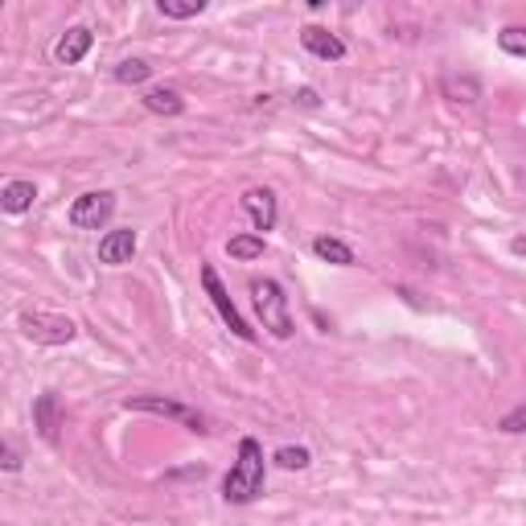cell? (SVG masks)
<instances>
[{"mask_svg": "<svg viewBox=\"0 0 526 526\" xmlns=\"http://www.w3.org/2000/svg\"><path fill=\"white\" fill-rule=\"evenodd\" d=\"M251 296H255V312H259L263 329L272 333L276 341H288L296 333L293 325V309H288V296L276 280H255L251 284Z\"/></svg>", "mask_w": 526, "mask_h": 526, "instance_id": "obj_2", "label": "cell"}, {"mask_svg": "<svg viewBox=\"0 0 526 526\" xmlns=\"http://www.w3.org/2000/svg\"><path fill=\"white\" fill-rule=\"evenodd\" d=\"M206 9V0H156V13L161 17H173V21H189Z\"/></svg>", "mask_w": 526, "mask_h": 526, "instance_id": "obj_16", "label": "cell"}, {"mask_svg": "<svg viewBox=\"0 0 526 526\" xmlns=\"http://www.w3.org/2000/svg\"><path fill=\"white\" fill-rule=\"evenodd\" d=\"M111 215H116V194L91 189V194L75 197V206H70V226H75V231H99Z\"/></svg>", "mask_w": 526, "mask_h": 526, "instance_id": "obj_5", "label": "cell"}, {"mask_svg": "<svg viewBox=\"0 0 526 526\" xmlns=\"http://www.w3.org/2000/svg\"><path fill=\"white\" fill-rule=\"evenodd\" d=\"M132 255H136V231L132 226L127 231H108L99 239V263L119 267V263H132Z\"/></svg>", "mask_w": 526, "mask_h": 526, "instance_id": "obj_8", "label": "cell"}, {"mask_svg": "<svg viewBox=\"0 0 526 526\" xmlns=\"http://www.w3.org/2000/svg\"><path fill=\"white\" fill-rule=\"evenodd\" d=\"M259 494H263V449L259 440L243 436L239 440V460H234V469L223 481V497L231 506H247Z\"/></svg>", "mask_w": 526, "mask_h": 526, "instance_id": "obj_1", "label": "cell"}, {"mask_svg": "<svg viewBox=\"0 0 526 526\" xmlns=\"http://www.w3.org/2000/svg\"><path fill=\"white\" fill-rule=\"evenodd\" d=\"M296 99H301V108H317V103H321V99H317V91H312V87H304Z\"/></svg>", "mask_w": 526, "mask_h": 526, "instance_id": "obj_23", "label": "cell"}, {"mask_svg": "<svg viewBox=\"0 0 526 526\" xmlns=\"http://www.w3.org/2000/svg\"><path fill=\"white\" fill-rule=\"evenodd\" d=\"M312 255L325 263H338V267H350L354 263V251L341 243V239H333V234H317V239H312Z\"/></svg>", "mask_w": 526, "mask_h": 526, "instance_id": "obj_14", "label": "cell"}, {"mask_svg": "<svg viewBox=\"0 0 526 526\" xmlns=\"http://www.w3.org/2000/svg\"><path fill=\"white\" fill-rule=\"evenodd\" d=\"M145 108L153 111V116H181V111H186V99L177 95L173 87H153L145 95Z\"/></svg>", "mask_w": 526, "mask_h": 526, "instance_id": "obj_13", "label": "cell"}, {"mask_svg": "<svg viewBox=\"0 0 526 526\" xmlns=\"http://www.w3.org/2000/svg\"><path fill=\"white\" fill-rule=\"evenodd\" d=\"M202 284H206V296H210V304H215V309H218V317H223V325H226V329H231L234 338L255 341V329L243 321V312L234 309L231 293H226V288H223V280H218V272H215V267H210V263H206V267H202Z\"/></svg>", "mask_w": 526, "mask_h": 526, "instance_id": "obj_4", "label": "cell"}, {"mask_svg": "<svg viewBox=\"0 0 526 526\" xmlns=\"http://www.w3.org/2000/svg\"><path fill=\"white\" fill-rule=\"evenodd\" d=\"M301 41H304V49H309V54H317V58H325V62H341V58H346V41H341L338 33L321 30V25L301 30Z\"/></svg>", "mask_w": 526, "mask_h": 526, "instance_id": "obj_10", "label": "cell"}, {"mask_svg": "<svg viewBox=\"0 0 526 526\" xmlns=\"http://www.w3.org/2000/svg\"><path fill=\"white\" fill-rule=\"evenodd\" d=\"M502 432H526V408H514L502 416V424H497Z\"/></svg>", "mask_w": 526, "mask_h": 526, "instance_id": "obj_21", "label": "cell"}, {"mask_svg": "<svg viewBox=\"0 0 526 526\" xmlns=\"http://www.w3.org/2000/svg\"><path fill=\"white\" fill-rule=\"evenodd\" d=\"M440 91H444L452 103H478V99H481V83H478V78H469V75L465 78L449 75L444 83H440Z\"/></svg>", "mask_w": 526, "mask_h": 526, "instance_id": "obj_15", "label": "cell"}, {"mask_svg": "<svg viewBox=\"0 0 526 526\" xmlns=\"http://www.w3.org/2000/svg\"><path fill=\"white\" fill-rule=\"evenodd\" d=\"M38 197V186L33 181H9L4 194H0V206H4V215H25Z\"/></svg>", "mask_w": 526, "mask_h": 526, "instance_id": "obj_12", "label": "cell"}, {"mask_svg": "<svg viewBox=\"0 0 526 526\" xmlns=\"http://www.w3.org/2000/svg\"><path fill=\"white\" fill-rule=\"evenodd\" d=\"M231 259H259L263 255V234H234L231 243H226Z\"/></svg>", "mask_w": 526, "mask_h": 526, "instance_id": "obj_18", "label": "cell"}, {"mask_svg": "<svg viewBox=\"0 0 526 526\" xmlns=\"http://www.w3.org/2000/svg\"><path fill=\"white\" fill-rule=\"evenodd\" d=\"M0 465L9 469V473H17V469H21V457H17V452H13V449H9V444H4V449H0Z\"/></svg>", "mask_w": 526, "mask_h": 526, "instance_id": "obj_22", "label": "cell"}, {"mask_svg": "<svg viewBox=\"0 0 526 526\" xmlns=\"http://www.w3.org/2000/svg\"><path fill=\"white\" fill-rule=\"evenodd\" d=\"M17 325L25 338L41 341V346H66L78 333V325L70 321V317H54V312H21Z\"/></svg>", "mask_w": 526, "mask_h": 526, "instance_id": "obj_3", "label": "cell"}, {"mask_svg": "<svg viewBox=\"0 0 526 526\" xmlns=\"http://www.w3.org/2000/svg\"><path fill=\"white\" fill-rule=\"evenodd\" d=\"M124 411H153V416L186 424L189 432H206V419L197 416L194 408H186V403H177V399H165V395H132V399H124Z\"/></svg>", "mask_w": 526, "mask_h": 526, "instance_id": "obj_6", "label": "cell"}, {"mask_svg": "<svg viewBox=\"0 0 526 526\" xmlns=\"http://www.w3.org/2000/svg\"><path fill=\"white\" fill-rule=\"evenodd\" d=\"M510 251H514V255H522V259H526V234H518L514 243H510Z\"/></svg>", "mask_w": 526, "mask_h": 526, "instance_id": "obj_24", "label": "cell"}, {"mask_svg": "<svg viewBox=\"0 0 526 526\" xmlns=\"http://www.w3.org/2000/svg\"><path fill=\"white\" fill-rule=\"evenodd\" d=\"M243 210L251 215V223H255V231H259V234L272 231V226H276V215H280V210H276V194H272L267 186L247 189V194H243Z\"/></svg>", "mask_w": 526, "mask_h": 526, "instance_id": "obj_7", "label": "cell"}, {"mask_svg": "<svg viewBox=\"0 0 526 526\" xmlns=\"http://www.w3.org/2000/svg\"><path fill=\"white\" fill-rule=\"evenodd\" d=\"M497 46L506 49V54H514V58H526V30H518V25L502 30L497 33Z\"/></svg>", "mask_w": 526, "mask_h": 526, "instance_id": "obj_20", "label": "cell"}, {"mask_svg": "<svg viewBox=\"0 0 526 526\" xmlns=\"http://www.w3.org/2000/svg\"><path fill=\"white\" fill-rule=\"evenodd\" d=\"M148 75H153V66L145 58H124L116 66V83H124V87H140Z\"/></svg>", "mask_w": 526, "mask_h": 526, "instance_id": "obj_17", "label": "cell"}, {"mask_svg": "<svg viewBox=\"0 0 526 526\" xmlns=\"http://www.w3.org/2000/svg\"><path fill=\"white\" fill-rule=\"evenodd\" d=\"M276 465H280V469H309V449H301V444H284V449L280 452H276Z\"/></svg>", "mask_w": 526, "mask_h": 526, "instance_id": "obj_19", "label": "cell"}, {"mask_svg": "<svg viewBox=\"0 0 526 526\" xmlns=\"http://www.w3.org/2000/svg\"><path fill=\"white\" fill-rule=\"evenodd\" d=\"M91 41H95V33H91L87 25H75V30H66L58 38V46H54V58H58L62 66H78V62L87 58Z\"/></svg>", "mask_w": 526, "mask_h": 526, "instance_id": "obj_9", "label": "cell"}, {"mask_svg": "<svg viewBox=\"0 0 526 526\" xmlns=\"http://www.w3.org/2000/svg\"><path fill=\"white\" fill-rule=\"evenodd\" d=\"M33 428L41 432V440H58V428H62V411H58V395L54 390H46V395H38V403H33Z\"/></svg>", "mask_w": 526, "mask_h": 526, "instance_id": "obj_11", "label": "cell"}]
</instances>
